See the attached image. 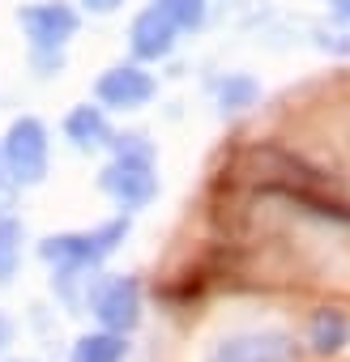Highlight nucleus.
<instances>
[{"instance_id": "nucleus-1", "label": "nucleus", "mask_w": 350, "mask_h": 362, "mask_svg": "<svg viewBox=\"0 0 350 362\" xmlns=\"http://www.w3.org/2000/svg\"><path fill=\"white\" fill-rule=\"evenodd\" d=\"M128 235V218H111L94 230H64V235H52L43 239L39 256L47 264L60 269V277H77V273H90L94 264H103Z\"/></svg>"}, {"instance_id": "nucleus-2", "label": "nucleus", "mask_w": 350, "mask_h": 362, "mask_svg": "<svg viewBox=\"0 0 350 362\" xmlns=\"http://www.w3.org/2000/svg\"><path fill=\"white\" fill-rule=\"evenodd\" d=\"M0 162H5L13 188H39L52 166V141L47 124L39 115H18L0 141Z\"/></svg>"}, {"instance_id": "nucleus-3", "label": "nucleus", "mask_w": 350, "mask_h": 362, "mask_svg": "<svg viewBox=\"0 0 350 362\" xmlns=\"http://www.w3.org/2000/svg\"><path fill=\"white\" fill-rule=\"evenodd\" d=\"M149 158H154L149 145H124V136L115 141V162L103 166V175H98L103 192H107L115 205H124V209H145V205L158 197V175H154Z\"/></svg>"}, {"instance_id": "nucleus-4", "label": "nucleus", "mask_w": 350, "mask_h": 362, "mask_svg": "<svg viewBox=\"0 0 350 362\" xmlns=\"http://www.w3.org/2000/svg\"><path fill=\"white\" fill-rule=\"evenodd\" d=\"M18 26L26 30V39H30V47L43 56V52H60L73 35H77V26H81V13L73 9V5H64V0H39V5H22L18 9Z\"/></svg>"}, {"instance_id": "nucleus-5", "label": "nucleus", "mask_w": 350, "mask_h": 362, "mask_svg": "<svg viewBox=\"0 0 350 362\" xmlns=\"http://www.w3.org/2000/svg\"><path fill=\"white\" fill-rule=\"evenodd\" d=\"M205 362H299V349L290 332L261 328V332H235L218 341Z\"/></svg>"}, {"instance_id": "nucleus-6", "label": "nucleus", "mask_w": 350, "mask_h": 362, "mask_svg": "<svg viewBox=\"0 0 350 362\" xmlns=\"http://www.w3.org/2000/svg\"><path fill=\"white\" fill-rule=\"evenodd\" d=\"M158 94V81L141 64H115L94 81V98L107 111H141Z\"/></svg>"}, {"instance_id": "nucleus-7", "label": "nucleus", "mask_w": 350, "mask_h": 362, "mask_svg": "<svg viewBox=\"0 0 350 362\" xmlns=\"http://www.w3.org/2000/svg\"><path fill=\"white\" fill-rule=\"evenodd\" d=\"M90 311L111 332H132L141 324V286L132 277H107L90 294Z\"/></svg>"}, {"instance_id": "nucleus-8", "label": "nucleus", "mask_w": 350, "mask_h": 362, "mask_svg": "<svg viewBox=\"0 0 350 362\" xmlns=\"http://www.w3.org/2000/svg\"><path fill=\"white\" fill-rule=\"evenodd\" d=\"M175 43H180V26H175L158 5L141 9L132 18V26H128V47H132L137 60H149V64L154 60H166L175 52Z\"/></svg>"}, {"instance_id": "nucleus-9", "label": "nucleus", "mask_w": 350, "mask_h": 362, "mask_svg": "<svg viewBox=\"0 0 350 362\" xmlns=\"http://www.w3.org/2000/svg\"><path fill=\"white\" fill-rule=\"evenodd\" d=\"M307 345L316 354H341L350 345V315L341 307H320L307 320Z\"/></svg>"}, {"instance_id": "nucleus-10", "label": "nucleus", "mask_w": 350, "mask_h": 362, "mask_svg": "<svg viewBox=\"0 0 350 362\" xmlns=\"http://www.w3.org/2000/svg\"><path fill=\"white\" fill-rule=\"evenodd\" d=\"M64 136H69L77 149H98V145H111V124H107L103 107L81 103V107H73V111L64 115Z\"/></svg>"}, {"instance_id": "nucleus-11", "label": "nucleus", "mask_w": 350, "mask_h": 362, "mask_svg": "<svg viewBox=\"0 0 350 362\" xmlns=\"http://www.w3.org/2000/svg\"><path fill=\"white\" fill-rule=\"evenodd\" d=\"M128 358V341L124 332H86L77 345H73V362H124Z\"/></svg>"}, {"instance_id": "nucleus-12", "label": "nucleus", "mask_w": 350, "mask_h": 362, "mask_svg": "<svg viewBox=\"0 0 350 362\" xmlns=\"http://www.w3.org/2000/svg\"><path fill=\"white\" fill-rule=\"evenodd\" d=\"M22 222L9 218V214H0V286H9L18 277V264H22Z\"/></svg>"}, {"instance_id": "nucleus-13", "label": "nucleus", "mask_w": 350, "mask_h": 362, "mask_svg": "<svg viewBox=\"0 0 350 362\" xmlns=\"http://www.w3.org/2000/svg\"><path fill=\"white\" fill-rule=\"evenodd\" d=\"M256 94H261V86H256L252 77H244V73H235V77H227V81L218 86V103H222V107H231V111L252 107V103H256Z\"/></svg>"}, {"instance_id": "nucleus-14", "label": "nucleus", "mask_w": 350, "mask_h": 362, "mask_svg": "<svg viewBox=\"0 0 350 362\" xmlns=\"http://www.w3.org/2000/svg\"><path fill=\"white\" fill-rule=\"evenodd\" d=\"M158 9L180 30H197L205 22V0H158Z\"/></svg>"}, {"instance_id": "nucleus-15", "label": "nucleus", "mask_w": 350, "mask_h": 362, "mask_svg": "<svg viewBox=\"0 0 350 362\" xmlns=\"http://www.w3.org/2000/svg\"><path fill=\"white\" fill-rule=\"evenodd\" d=\"M124 5V0H81V9H90V13H115Z\"/></svg>"}, {"instance_id": "nucleus-16", "label": "nucleus", "mask_w": 350, "mask_h": 362, "mask_svg": "<svg viewBox=\"0 0 350 362\" xmlns=\"http://www.w3.org/2000/svg\"><path fill=\"white\" fill-rule=\"evenodd\" d=\"M9 341H13V324H9V315L0 311V354L9 349Z\"/></svg>"}, {"instance_id": "nucleus-17", "label": "nucleus", "mask_w": 350, "mask_h": 362, "mask_svg": "<svg viewBox=\"0 0 350 362\" xmlns=\"http://www.w3.org/2000/svg\"><path fill=\"white\" fill-rule=\"evenodd\" d=\"M9 184H13V179H9V170H5V162H0V209H5V205H9Z\"/></svg>"}, {"instance_id": "nucleus-18", "label": "nucleus", "mask_w": 350, "mask_h": 362, "mask_svg": "<svg viewBox=\"0 0 350 362\" xmlns=\"http://www.w3.org/2000/svg\"><path fill=\"white\" fill-rule=\"evenodd\" d=\"M333 13H337L341 22H350V0H333Z\"/></svg>"}]
</instances>
